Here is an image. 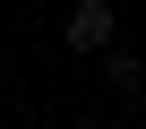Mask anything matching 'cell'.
I'll list each match as a JSON object with an SVG mask.
<instances>
[{"label":"cell","instance_id":"1","mask_svg":"<svg viewBox=\"0 0 146 129\" xmlns=\"http://www.w3.org/2000/svg\"><path fill=\"white\" fill-rule=\"evenodd\" d=\"M69 52H103V43H120V9L112 0H69Z\"/></svg>","mask_w":146,"mask_h":129},{"label":"cell","instance_id":"2","mask_svg":"<svg viewBox=\"0 0 146 129\" xmlns=\"http://www.w3.org/2000/svg\"><path fill=\"white\" fill-rule=\"evenodd\" d=\"M95 60H103V86H112V95H137V52H120V43H103Z\"/></svg>","mask_w":146,"mask_h":129}]
</instances>
